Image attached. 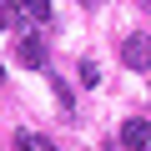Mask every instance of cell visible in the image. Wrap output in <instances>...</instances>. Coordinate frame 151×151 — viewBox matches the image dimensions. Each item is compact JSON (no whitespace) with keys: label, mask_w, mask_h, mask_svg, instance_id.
Masks as SVG:
<instances>
[{"label":"cell","mask_w":151,"mask_h":151,"mask_svg":"<svg viewBox=\"0 0 151 151\" xmlns=\"http://www.w3.org/2000/svg\"><path fill=\"white\" fill-rule=\"evenodd\" d=\"M101 81V65L96 60H81V86H96Z\"/></svg>","instance_id":"obj_6"},{"label":"cell","mask_w":151,"mask_h":151,"mask_svg":"<svg viewBox=\"0 0 151 151\" xmlns=\"http://www.w3.org/2000/svg\"><path fill=\"white\" fill-rule=\"evenodd\" d=\"M76 5H86V10H96V5H101V0H76Z\"/></svg>","instance_id":"obj_8"},{"label":"cell","mask_w":151,"mask_h":151,"mask_svg":"<svg viewBox=\"0 0 151 151\" xmlns=\"http://www.w3.org/2000/svg\"><path fill=\"white\" fill-rule=\"evenodd\" d=\"M121 151H151V121H141V116L121 121Z\"/></svg>","instance_id":"obj_2"},{"label":"cell","mask_w":151,"mask_h":151,"mask_svg":"<svg viewBox=\"0 0 151 151\" xmlns=\"http://www.w3.org/2000/svg\"><path fill=\"white\" fill-rule=\"evenodd\" d=\"M15 151H50V141H45V136L35 141L30 131H15Z\"/></svg>","instance_id":"obj_5"},{"label":"cell","mask_w":151,"mask_h":151,"mask_svg":"<svg viewBox=\"0 0 151 151\" xmlns=\"http://www.w3.org/2000/svg\"><path fill=\"white\" fill-rule=\"evenodd\" d=\"M121 60L131 70H151V30H131L121 40Z\"/></svg>","instance_id":"obj_1"},{"label":"cell","mask_w":151,"mask_h":151,"mask_svg":"<svg viewBox=\"0 0 151 151\" xmlns=\"http://www.w3.org/2000/svg\"><path fill=\"white\" fill-rule=\"evenodd\" d=\"M15 25V15H10V5H5V0H0V30H10Z\"/></svg>","instance_id":"obj_7"},{"label":"cell","mask_w":151,"mask_h":151,"mask_svg":"<svg viewBox=\"0 0 151 151\" xmlns=\"http://www.w3.org/2000/svg\"><path fill=\"white\" fill-rule=\"evenodd\" d=\"M5 5H10L15 25H40V20L50 15V0H5Z\"/></svg>","instance_id":"obj_3"},{"label":"cell","mask_w":151,"mask_h":151,"mask_svg":"<svg viewBox=\"0 0 151 151\" xmlns=\"http://www.w3.org/2000/svg\"><path fill=\"white\" fill-rule=\"evenodd\" d=\"M20 60H25L30 70H45V60H50L45 40H40V35H25V40H20Z\"/></svg>","instance_id":"obj_4"}]
</instances>
